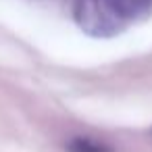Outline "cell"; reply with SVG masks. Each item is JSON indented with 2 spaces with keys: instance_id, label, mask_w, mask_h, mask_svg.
Returning <instances> with one entry per match:
<instances>
[{
  "instance_id": "6da1fadb",
  "label": "cell",
  "mask_w": 152,
  "mask_h": 152,
  "mask_svg": "<svg viewBox=\"0 0 152 152\" xmlns=\"http://www.w3.org/2000/svg\"><path fill=\"white\" fill-rule=\"evenodd\" d=\"M73 19L77 27L92 38H113L135 17L123 0H75Z\"/></svg>"
},
{
  "instance_id": "7a4b0ae2",
  "label": "cell",
  "mask_w": 152,
  "mask_h": 152,
  "mask_svg": "<svg viewBox=\"0 0 152 152\" xmlns=\"http://www.w3.org/2000/svg\"><path fill=\"white\" fill-rule=\"evenodd\" d=\"M65 148H67V152H115V148L108 146L106 142H100V140H94L88 135L71 137Z\"/></svg>"
},
{
  "instance_id": "3957f363",
  "label": "cell",
  "mask_w": 152,
  "mask_h": 152,
  "mask_svg": "<svg viewBox=\"0 0 152 152\" xmlns=\"http://www.w3.org/2000/svg\"><path fill=\"white\" fill-rule=\"evenodd\" d=\"M135 2H137V4H142L144 9H148V7H150V2H152V0H135Z\"/></svg>"
}]
</instances>
